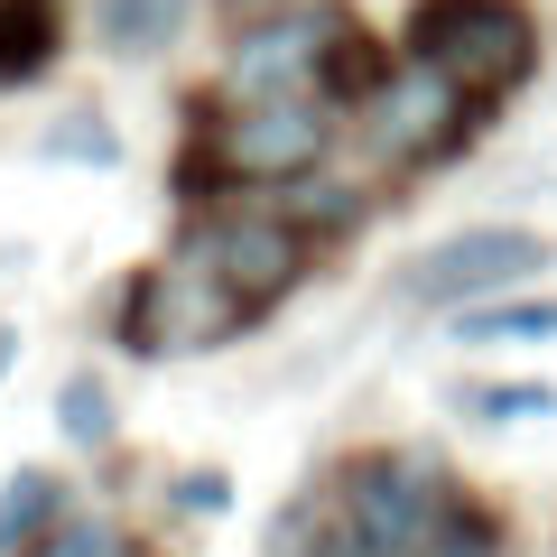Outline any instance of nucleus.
<instances>
[{
	"instance_id": "1",
	"label": "nucleus",
	"mask_w": 557,
	"mask_h": 557,
	"mask_svg": "<svg viewBox=\"0 0 557 557\" xmlns=\"http://www.w3.org/2000/svg\"><path fill=\"white\" fill-rule=\"evenodd\" d=\"M344 139H354V121L317 94H270V102L186 94L177 205L205 214V205H233V196H288V186L325 177L344 159Z\"/></svg>"
},
{
	"instance_id": "2",
	"label": "nucleus",
	"mask_w": 557,
	"mask_h": 557,
	"mask_svg": "<svg viewBox=\"0 0 557 557\" xmlns=\"http://www.w3.org/2000/svg\"><path fill=\"white\" fill-rule=\"evenodd\" d=\"M391 47L418 65H446L483 112L520 102L539 84V65H548V38H539L530 0H409Z\"/></svg>"
},
{
	"instance_id": "3",
	"label": "nucleus",
	"mask_w": 557,
	"mask_h": 557,
	"mask_svg": "<svg viewBox=\"0 0 557 557\" xmlns=\"http://www.w3.org/2000/svg\"><path fill=\"white\" fill-rule=\"evenodd\" d=\"M177 251L205 260V270L223 278V298H233L251 325H270L278 307H288L307 278H317V260H325L317 233H307V223L288 214L278 196H233V205H205V214H186Z\"/></svg>"
},
{
	"instance_id": "4",
	"label": "nucleus",
	"mask_w": 557,
	"mask_h": 557,
	"mask_svg": "<svg viewBox=\"0 0 557 557\" xmlns=\"http://www.w3.org/2000/svg\"><path fill=\"white\" fill-rule=\"evenodd\" d=\"M483 131H493V112H483V102L465 94L446 65L399 57L391 84H381V94L354 112V139H344V149H362V168L399 186V177H437V168L465 159Z\"/></svg>"
},
{
	"instance_id": "5",
	"label": "nucleus",
	"mask_w": 557,
	"mask_h": 557,
	"mask_svg": "<svg viewBox=\"0 0 557 557\" xmlns=\"http://www.w3.org/2000/svg\"><path fill=\"white\" fill-rule=\"evenodd\" d=\"M557 270V242L539 223H456V233L418 242L399 260L391 298L399 307H428V317H456L474 298H502V288H539Z\"/></svg>"
},
{
	"instance_id": "6",
	"label": "nucleus",
	"mask_w": 557,
	"mask_h": 557,
	"mask_svg": "<svg viewBox=\"0 0 557 557\" xmlns=\"http://www.w3.org/2000/svg\"><path fill=\"white\" fill-rule=\"evenodd\" d=\"M456 493L437 446H344L325 465V511L362 539L372 557H409V539L428 530V511Z\"/></svg>"
},
{
	"instance_id": "7",
	"label": "nucleus",
	"mask_w": 557,
	"mask_h": 557,
	"mask_svg": "<svg viewBox=\"0 0 557 557\" xmlns=\"http://www.w3.org/2000/svg\"><path fill=\"white\" fill-rule=\"evenodd\" d=\"M335 0H260L242 10L233 38L214 57V102H270V94H317V65H325V38H335Z\"/></svg>"
},
{
	"instance_id": "8",
	"label": "nucleus",
	"mask_w": 557,
	"mask_h": 557,
	"mask_svg": "<svg viewBox=\"0 0 557 557\" xmlns=\"http://www.w3.org/2000/svg\"><path fill=\"white\" fill-rule=\"evenodd\" d=\"M196 10L205 0H94V47L121 65H159L196 38Z\"/></svg>"
},
{
	"instance_id": "9",
	"label": "nucleus",
	"mask_w": 557,
	"mask_h": 557,
	"mask_svg": "<svg viewBox=\"0 0 557 557\" xmlns=\"http://www.w3.org/2000/svg\"><path fill=\"white\" fill-rule=\"evenodd\" d=\"M391 65H399V47L381 38L372 20H354V10H344V20H335V38H325V65H317V102H335V112L354 121L362 102H372L381 84H391Z\"/></svg>"
},
{
	"instance_id": "10",
	"label": "nucleus",
	"mask_w": 557,
	"mask_h": 557,
	"mask_svg": "<svg viewBox=\"0 0 557 557\" xmlns=\"http://www.w3.org/2000/svg\"><path fill=\"white\" fill-rule=\"evenodd\" d=\"M409 557H520L511 548V511H502L493 493H474V483H456V493L428 511V530L409 539Z\"/></svg>"
},
{
	"instance_id": "11",
	"label": "nucleus",
	"mask_w": 557,
	"mask_h": 557,
	"mask_svg": "<svg viewBox=\"0 0 557 557\" xmlns=\"http://www.w3.org/2000/svg\"><path fill=\"white\" fill-rule=\"evenodd\" d=\"M288 214L307 223V233H317V251H335V242H354L362 223L381 214V177H335V168H325V177H307V186H288Z\"/></svg>"
},
{
	"instance_id": "12",
	"label": "nucleus",
	"mask_w": 557,
	"mask_h": 557,
	"mask_svg": "<svg viewBox=\"0 0 557 557\" xmlns=\"http://www.w3.org/2000/svg\"><path fill=\"white\" fill-rule=\"evenodd\" d=\"M65 57V10L57 0H0V94L38 84Z\"/></svg>"
},
{
	"instance_id": "13",
	"label": "nucleus",
	"mask_w": 557,
	"mask_h": 557,
	"mask_svg": "<svg viewBox=\"0 0 557 557\" xmlns=\"http://www.w3.org/2000/svg\"><path fill=\"white\" fill-rule=\"evenodd\" d=\"M456 344H557V298L548 288H502V298L456 307Z\"/></svg>"
},
{
	"instance_id": "14",
	"label": "nucleus",
	"mask_w": 557,
	"mask_h": 557,
	"mask_svg": "<svg viewBox=\"0 0 557 557\" xmlns=\"http://www.w3.org/2000/svg\"><path fill=\"white\" fill-rule=\"evenodd\" d=\"M131 548H139V530L121 511H102V502H65L20 557H131Z\"/></svg>"
},
{
	"instance_id": "15",
	"label": "nucleus",
	"mask_w": 557,
	"mask_h": 557,
	"mask_svg": "<svg viewBox=\"0 0 557 557\" xmlns=\"http://www.w3.org/2000/svg\"><path fill=\"white\" fill-rule=\"evenodd\" d=\"M57 428H65V446H84V456H112V446H121L112 381H102V372H65L57 381Z\"/></svg>"
},
{
	"instance_id": "16",
	"label": "nucleus",
	"mask_w": 557,
	"mask_h": 557,
	"mask_svg": "<svg viewBox=\"0 0 557 557\" xmlns=\"http://www.w3.org/2000/svg\"><path fill=\"white\" fill-rule=\"evenodd\" d=\"M57 511H65V483L47 474V465H20V474L0 483V557H20Z\"/></svg>"
},
{
	"instance_id": "17",
	"label": "nucleus",
	"mask_w": 557,
	"mask_h": 557,
	"mask_svg": "<svg viewBox=\"0 0 557 557\" xmlns=\"http://www.w3.org/2000/svg\"><path fill=\"white\" fill-rule=\"evenodd\" d=\"M112 344L139 354V362H159V270H149V260L121 278V298H112Z\"/></svg>"
},
{
	"instance_id": "18",
	"label": "nucleus",
	"mask_w": 557,
	"mask_h": 557,
	"mask_svg": "<svg viewBox=\"0 0 557 557\" xmlns=\"http://www.w3.org/2000/svg\"><path fill=\"white\" fill-rule=\"evenodd\" d=\"M465 409L483 428H530V418H557V381H474Z\"/></svg>"
},
{
	"instance_id": "19",
	"label": "nucleus",
	"mask_w": 557,
	"mask_h": 557,
	"mask_svg": "<svg viewBox=\"0 0 557 557\" xmlns=\"http://www.w3.org/2000/svg\"><path fill=\"white\" fill-rule=\"evenodd\" d=\"M38 159H65V168H121V131L102 112H65L57 131H38Z\"/></svg>"
},
{
	"instance_id": "20",
	"label": "nucleus",
	"mask_w": 557,
	"mask_h": 557,
	"mask_svg": "<svg viewBox=\"0 0 557 557\" xmlns=\"http://www.w3.org/2000/svg\"><path fill=\"white\" fill-rule=\"evenodd\" d=\"M168 502H177L186 520H223L233 511V474H223V465H186V474L168 483Z\"/></svg>"
},
{
	"instance_id": "21",
	"label": "nucleus",
	"mask_w": 557,
	"mask_h": 557,
	"mask_svg": "<svg viewBox=\"0 0 557 557\" xmlns=\"http://www.w3.org/2000/svg\"><path fill=\"white\" fill-rule=\"evenodd\" d=\"M10 362H20V335H10V325H0V372H10Z\"/></svg>"
},
{
	"instance_id": "22",
	"label": "nucleus",
	"mask_w": 557,
	"mask_h": 557,
	"mask_svg": "<svg viewBox=\"0 0 557 557\" xmlns=\"http://www.w3.org/2000/svg\"><path fill=\"white\" fill-rule=\"evenodd\" d=\"M131 557H168V548H149V539H139V548H131Z\"/></svg>"
}]
</instances>
